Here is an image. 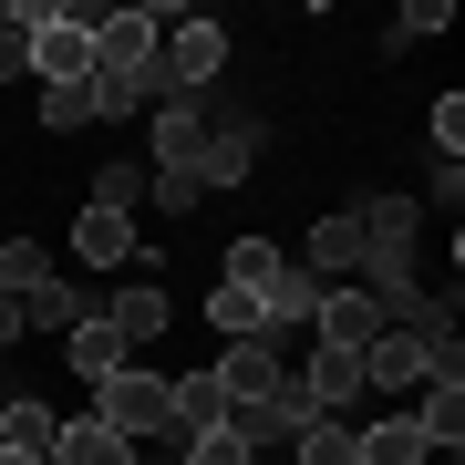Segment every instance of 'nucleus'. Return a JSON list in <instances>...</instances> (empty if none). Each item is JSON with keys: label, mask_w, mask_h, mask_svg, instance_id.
<instances>
[{"label": "nucleus", "mask_w": 465, "mask_h": 465, "mask_svg": "<svg viewBox=\"0 0 465 465\" xmlns=\"http://www.w3.org/2000/svg\"><path fill=\"white\" fill-rule=\"evenodd\" d=\"M300 393H311L321 414H351V403H362V351L311 341V351H300Z\"/></svg>", "instance_id": "8"}, {"label": "nucleus", "mask_w": 465, "mask_h": 465, "mask_svg": "<svg viewBox=\"0 0 465 465\" xmlns=\"http://www.w3.org/2000/svg\"><path fill=\"white\" fill-rule=\"evenodd\" d=\"M63 362L84 372V382H114V372L134 362V351H124L114 331H104V311H84V321H73V331H63Z\"/></svg>", "instance_id": "13"}, {"label": "nucleus", "mask_w": 465, "mask_h": 465, "mask_svg": "<svg viewBox=\"0 0 465 465\" xmlns=\"http://www.w3.org/2000/svg\"><path fill=\"white\" fill-rule=\"evenodd\" d=\"M311 341H331V351H372V341H382V311H372L351 280H331V290H321V311H311Z\"/></svg>", "instance_id": "7"}, {"label": "nucleus", "mask_w": 465, "mask_h": 465, "mask_svg": "<svg viewBox=\"0 0 465 465\" xmlns=\"http://www.w3.org/2000/svg\"><path fill=\"white\" fill-rule=\"evenodd\" d=\"M155 84H166L176 104H186V94H217V84H228V21L176 11V21H166V42H155Z\"/></svg>", "instance_id": "2"}, {"label": "nucleus", "mask_w": 465, "mask_h": 465, "mask_svg": "<svg viewBox=\"0 0 465 465\" xmlns=\"http://www.w3.org/2000/svg\"><path fill=\"white\" fill-rule=\"evenodd\" d=\"M0 84H32V32L11 21V0H0Z\"/></svg>", "instance_id": "23"}, {"label": "nucleus", "mask_w": 465, "mask_h": 465, "mask_svg": "<svg viewBox=\"0 0 465 465\" xmlns=\"http://www.w3.org/2000/svg\"><path fill=\"white\" fill-rule=\"evenodd\" d=\"M94 311H104V331H114L124 351H145V341H166V321H176V300L155 290V280H124V290H104Z\"/></svg>", "instance_id": "6"}, {"label": "nucleus", "mask_w": 465, "mask_h": 465, "mask_svg": "<svg viewBox=\"0 0 465 465\" xmlns=\"http://www.w3.org/2000/svg\"><path fill=\"white\" fill-rule=\"evenodd\" d=\"M42 465H145V445H124V434L94 424V414H63V434H52Z\"/></svg>", "instance_id": "10"}, {"label": "nucleus", "mask_w": 465, "mask_h": 465, "mask_svg": "<svg viewBox=\"0 0 465 465\" xmlns=\"http://www.w3.org/2000/svg\"><path fill=\"white\" fill-rule=\"evenodd\" d=\"M351 455H362V465H424L434 445H424V424H414V414H382V424L351 434Z\"/></svg>", "instance_id": "15"}, {"label": "nucleus", "mask_w": 465, "mask_h": 465, "mask_svg": "<svg viewBox=\"0 0 465 465\" xmlns=\"http://www.w3.org/2000/svg\"><path fill=\"white\" fill-rule=\"evenodd\" d=\"M217 424H228V382H217V372H186L176 382V434H217Z\"/></svg>", "instance_id": "17"}, {"label": "nucleus", "mask_w": 465, "mask_h": 465, "mask_svg": "<svg viewBox=\"0 0 465 465\" xmlns=\"http://www.w3.org/2000/svg\"><path fill=\"white\" fill-rule=\"evenodd\" d=\"M52 434H63V414H52L42 393H11V403H0V445H11V455H52Z\"/></svg>", "instance_id": "16"}, {"label": "nucleus", "mask_w": 465, "mask_h": 465, "mask_svg": "<svg viewBox=\"0 0 465 465\" xmlns=\"http://www.w3.org/2000/svg\"><path fill=\"white\" fill-rule=\"evenodd\" d=\"M424 32H455V11H445V0H414V11H403V32H382V42L403 52V42H424Z\"/></svg>", "instance_id": "24"}, {"label": "nucleus", "mask_w": 465, "mask_h": 465, "mask_svg": "<svg viewBox=\"0 0 465 465\" xmlns=\"http://www.w3.org/2000/svg\"><path fill=\"white\" fill-rule=\"evenodd\" d=\"M207 321H217V341H249L259 331V290H228V280H217L207 290Z\"/></svg>", "instance_id": "21"}, {"label": "nucleus", "mask_w": 465, "mask_h": 465, "mask_svg": "<svg viewBox=\"0 0 465 465\" xmlns=\"http://www.w3.org/2000/svg\"><path fill=\"white\" fill-rule=\"evenodd\" d=\"M0 465H42V455H11V445H0Z\"/></svg>", "instance_id": "28"}, {"label": "nucleus", "mask_w": 465, "mask_h": 465, "mask_svg": "<svg viewBox=\"0 0 465 465\" xmlns=\"http://www.w3.org/2000/svg\"><path fill=\"white\" fill-rule=\"evenodd\" d=\"M94 207H124V217H134V207H145V166H134V155H114V166L94 176Z\"/></svg>", "instance_id": "22"}, {"label": "nucleus", "mask_w": 465, "mask_h": 465, "mask_svg": "<svg viewBox=\"0 0 465 465\" xmlns=\"http://www.w3.org/2000/svg\"><path fill=\"white\" fill-rule=\"evenodd\" d=\"M197 114H207V145H197V186H207V197L249 186V166L269 155V114H249L238 94H197Z\"/></svg>", "instance_id": "1"}, {"label": "nucleus", "mask_w": 465, "mask_h": 465, "mask_svg": "<svg viewBox=\"0 0 465 465\" xmlns=\"http://www.w3.org/2000/svg\"><path fill=\"white\" fill-rule=\"evenodd\" d=\"M73 249H84V269H124L134 259V217L124 207H84L73 217Z\"/></svg>", "instance_id": "12"}, {"label": "nucleus", "mask_w": 465, "mask_h": 465, "mask_svg": "<svg viewBox=\"0 0 465 465\" xmlns=\"http://www.w3.org/2000/svg\"><path fill=\"white\" fill-rule=\"evenodd\" d=\"M455 145H465V104L445 94V104H434V155H455Z\"/></svg>", "instance_id": "26"}, {"label": "nucleus", "mask_w": 465, "mask_h": 465, "mask_svg": "<svg viewBox=\"0 0 465 465\" xmlns=\"http://www.w3.org/2000/svg\"><path fill=\"white\" fill-rule=\"evenodd\" d=\"M290 465H362V455H351V424H341V414H321V424L290 445Z\"/></svg>", "instance_id": "20"}, {"label": "nucleus", "mask_w": 465, "mask_h": 465, "mask_svg": "<svg viewBox=\"0 0 465 465\" xmlns=\"http://www.w3.org/2000/svg\"><path fill=\"white\" fill-rule=\"evenodd\" d=\"M42 124H52V134H84V124H104L94 84H52V94H42Z\"/></svg>", "instance_id": "19"}, {"label": "nucleus", "mask_w": 465, "mask_h": 465, "mask_svg": "<svg viewBox=\"0 0 465 465\" xmlns=\"http://www.w3.org/2000/svg\"><path fill=\"white\" fill-rule=\"evenodd\" d=\"M300 269H311V280H341V269H362V217L331 207L311 238H300Z\"/></svg>", "instance_id": "11"}, {"label": "nucleus", "mask_w": 465, "mask_h": 465, "mask_svg": "<svg viewBox=\"0 0 465 465\" xmlns=\"http://www.w3.org/2000/svg\"><path fill=\"white\" fill-rule=\"evenodd\" d=\"M280 238H228V290H269V280H280Z\"/></svg>", "instance_id": "18"}, {"label": "nucleus", "mask_w": 465, "mask_h": 465, "mask_svg": "<svg viewBox=\"0 0 465 465\" xmlns=\"http://www.w3.org/2000/svg\"><path fill=\"white\" fill-rule=\"evenodd\" d=\"M176 11H94V84H134Z\"/></svg>", "instance_id": "4"}, {"label": "nucleus", "mask_w": 465, "mask_h": 465, "mask_svg": "<svg viewBox=\"0 0 465 465\" xmlns=\"http://www.w3.org/2000/svg\"><path fill=\"white\" fill-rule=\"evenodd\" d=\"M207 372L228 382V403H269V393L300 372V351H290L280 331H249V341H217V362H207Z\"/></svg>", "instance_id": "5"}, {"label": "nucleus", "mask_w": 465, "mask_h": 465, "mask_svg": "<svg viewBox=\"0 0 465 465\" xmlns=\"http://www.w3.org/2000/svg\"><path fill=\"white\" fill-rule=\"evenodd\" d=\"M176 445H186V465H249V455L228 445V434H176Z\"/></svg>", "instance_id": "25"}, {"label": "nucleus", "mask_w": 465, "mask_h": 465, "mask_svg": "<svg viewBox=\"0 0 465 465\" xmlns=\"http://www.w3.org/2000/svg\"><path fill=\"white\" fill-rule=\"evenodd\" d=\"M0 372H11V362H0Z\"/></svg>", "instance_id": "29"}, {"label": "nucleus", "mask_w": 465, "mask_h": 465, "mask_svg": "<svg viewBox=\"0 0 465 465\" xmlns=\"http://www.w3.org/2000/svg\"><path fill=\"white\" fill-rule=\"evenodd\" d=\"M84 414H94V424H114L124 445H155V434H176V382H166V372H145V362H124L114 382H94Z\"/></svg>", "instance_id": "3"}, {"label": "nucleus", "mask_w": 465, "mask_h": 465, "mask_svg": "<svg viewBox=\"0 0 465 465\" xmlns=\"http://www.w3.org/2000/svg\"><path fill=\"white\" fill-rule=\"evenodd\" d=\"M414 424H424V445H465V372H434L424 393H414Z\"/></svg>", "instance_id": "14"}, {"label": "nucleus", "mask_w": 465, "mask_h": 465, "mask_svg": "<svg viewBox=\"0 0 465 465\" xmlns=\"http://www.w3.org/2000/svg\"><path fill=\"white\" fill-rule=\"evenodd\" d=\"M197 145H207V114H197V94H186V104H155V134H145L155 176H197Z\"/></svg>", "instance_id": "9"}, {"label": "nucleus", "mask_w": 465, "mask_h": 465, "mask_svg": "<svg viewBox=\"0 0 465 465\" xmlns=\"http://www.w3.org/2000/svg\"><path fill=\"white\" fill-rule=\"evenodd\" d=\"M11 341H21V311H11V300H0V362H11Z\"/></svg>", "instance_id": "27"}]
</instances>
